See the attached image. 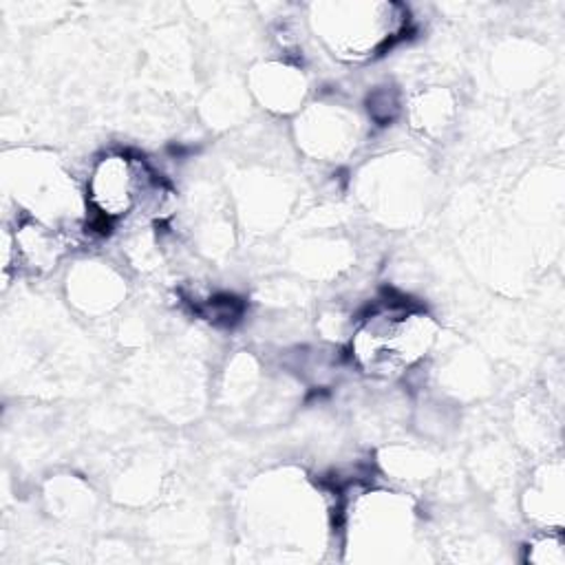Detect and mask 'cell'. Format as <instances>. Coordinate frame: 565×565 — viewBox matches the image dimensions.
<instances>
[{"instance_id": "1", "label": "cell", "mask_w": 565, "mask_h": 565, "mask_svg": "<svg viewBox=\"0 0 565 565\" xmlns=\"http://www.w3.org/2000/svg\"><path fill=\"white\" fill-rule=\"evenodd\" d=\"M143 168L137 161L124 154L104 157L90 177L93 205L104 218L128 214L143 196Z\"/></svg>"}]
</instances>
